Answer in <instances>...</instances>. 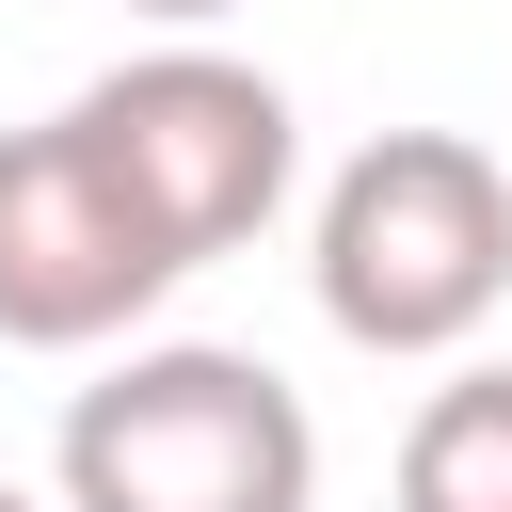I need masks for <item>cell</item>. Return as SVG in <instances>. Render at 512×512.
I'll use <instances>...</instances> for the list:
<instances>
[{
	"mask_svg": "<svg viewBox=\"0 0 512 512\" xmlns=\"http://www.w3.org/2000/svg\"><path fill=\"white\" fill-rule=\"evenodd\" d=\"M304 288L352 352L384 368H448L480 352V320L512 304V160L464 128H384L320 176L304 224Z\"/></svg>",
	"mask_w": 512,
	"mask_h": 512,
	"instance_id": "obj_1",
	"label": "cell"
},
{
	"mask_svg": "<svg viewBox=\"0 0 512 512\" xmlns=\"http://www.w3.org/2000/svg\"><path fill=\"white\" fill-rule=\"evenodd\" d=\"M64 512H320V416L224 336H128L48 448Z\"/></svg>",
	"mask_w": 512,
	"mask_h": 512,
	"instance_id": "obj_2",
	"label": "cell"
},
{
	"mask_svg": "<svg viewBox=\"0 0 512 512\" xmlns=\"http://www.w3.org/2000/svg\"><path fill=\"white\" fill-rule=\"evenodd\" d=\"M64 128L96 144V176L144 208V240H160L176 272L240 256V240L288 208V176H304V112H288V80L240 64V48H208V32L128 48L112 80H80Z\"/></svg>",
	"mask_w": 512,
	"mask_h": 512,
	"instance_id": "obj_3",
	"label": "cell"
},
{
	"mask_svg": "<svg viewBox=\"0 0 512 512\" xmlns=\"http://www.w3.org/2000/svg\"><path fill=\"white\" fill-rule=\"evenodd\" d=\"M160 288H176V256L96 176V144L64 112L0 128V352H128Z\"/></svg>",
	"mask_w": 512,
	"mask_h": 512,
	"instance_id": "obj_4",
	"label": "cell"
},
{
	"mask_svg": "<svg viewBox=\"0 0 512 512\" xmlns=\"http://www.w3.org/2000/svg\"><path fill=\"white\" fill-rule=\"evenodd\" d=\"M400 512H512V368H448L400 432Z\"/></svg>",
	"mask_w": 512,
	"mask_h": 512,
	"instance_id": "obj_5",
	"label": "cell"
},
{
	"mask_svg": "<svg viewBox=\"0 0 512 512\" xmlns=\"http://www.w3.org/2000/svg\"><path fill=\"white\" fill-rule=\"evenodd\" d=\"M128 16H160V32H208V16H240V0H128Z\"/></svg>",
	"mask_w": 512,
	"mask_h": 512,
	"instance_id": "obj_6",
	"label": "cell"
},
{
	"mask_svg": "<svg viewBox=\"0 0 512 512\" xmlns=\"http://www.w3.org/2000/svg\"><path fill=\"white\" fill-rule=\"evenodd\" d=\"M0 512H48V496H16V480H0Z\"/></svg>",
	"mask_w": 512,
	"mask_h": 512,
	"instance_id": "obj_7",
	"label": "cell"
}]
</instances>
